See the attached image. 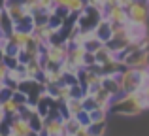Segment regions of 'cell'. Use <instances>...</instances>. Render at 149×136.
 Wrapping results in <instances>:
<instances>
[{
  "mask_svg": "<svg viewBox=\"0 0 149 136\" xmlns=\"http://www.w3.org/2000/svg\"><path fill=\"white\" fill-rule=\"evenodd\" d=\"M87 136H93V134H91V133H89V134H87Z\"/></svg>",
  "mask_w": 149,
  "mask_h": 136,
  "instance_id": "obj_32",
  "label": "cell"
},
{
  "mask_svg": "<svg viewBox=\"0 0 149 136\" xmlns=\"http://www.w3.org/2000/svg\"><path fill=\"white\" fill-rule=\"evenodd\" d=\"M104 19L113 25H127L128 23V11L121 6H113V8H106L104 10Z\"/></svg>",
  "mask_w": 149,
  "mask_h": 136,
  "instance_id": "obj_7",
  "label": "cell"
},
{
  "mask_svg": "<svg viewBox=\"0 0 149 136\" xmlns=\"http://www.w3.org/2000/svg\"><path fill=\"white\" fill-rule=\"evenodd\" d=\"M15 30H21V32H30V34H32V30H34V17H32V15H26L25 19L17 21V23H15Z\"/></svg>",
  "mask_w": 149,
  "mask_h": 136,
  "instance_id": "obj_17",
  "label": "cell"
},
{
  "mask_svg": "<svg viewBox=\"0 0 149 136\" xmlns=\"http://www.w3.org/2000/svg\"><path fill=\"white\" fill-rule=\"evenodd\" d=\"M10 119V127H11V133L10 134H15V136H30L34 133L30 129L29 121L26 119H21L19 115H13V117H8Z\"/></svg>",
  "mask_w": 149,
  "mask_h": 136,
  "instance_id": "obj_9",
  "label": "cell"
},
{
  "mask_svg": "<svg viewBox=\"0 0 149 136\" xmlns=\"http://www.w3.org/2000/svg\"><path fill=\"white\" fill-rule=\"evenodd\" d=\"M85 55H87V49L83 45H70L68 47V61L70 64H74L76 68H83V61H85Z\"/></svg>",
  "mask_w": 149,
  "mask_h": 136,
  "instance_id": "obj_10",
  "label": "cell"
},
{
  "mask_svg": "<svg viewBox=\"0 0 149 136\" xmlns=\"http://www.w3.org/2000/svg\"><path fill=\"white\" fill-rule=\"evenodd\" d=\"M0 104H2V110H4V114H6V117L19 115V104L15 102L13 98H8V100H4V102H0Z\"/></svg>",
  "mask_w": 149,
  "mask_h": 136,
  "instance_id": "obj_16",
  "label": "cell"
},
{
  "mask_svg": "<svg viewBox=\"0 0 149 136\" xmlns=\"http://www.w3.org/2000/svg\"><path fill=\"white\" fill-rule=\"evenodd\" d=\"M87 6L96 8V10H100L102 13H104V10H106V0H87Z\"/></svg>",
  "mask_w": 149,
  "mask_h": 136,
  "instance_id": "obj_24",
  "label": "cell"
},
{
  "mask_svg": "<svg viewBox=\"0 0 149 136\" xmlns=\"http://www.w3.org/2000/svg\"><path fill=\"white\" fill-rule=\"evenodd\" d=\"M0 136H2V134H0Z\"/></svg>",
  "mask_w": 149,
  "mask_h": 136,
  "instance_id": "obj_33",
  "label": "cell"
},
{
  "mask_svg": "<svg viewBox=\"0 0 149 136\" xmlns=\"http://www.w3.org/2000/svg\"><path fill=\"white\" fill-rule=\"evenodd\" d=\"M100 85L113 96V98H117V96L121 95V87H119V80H117V76H104Z\"/></svg>",
  "mask_w": 149,
  "mask_h": 136,
  "instance_id": "obj_13",
  "label": "cell"
},
{
  "mask_svg": "<svg viewBox=\"0 0 149 136\" xmlns=\"http://www.w3.org/2000/svg\"><path fill=\"white\" fill-rule=\"evenodd\" d=\"M95 36L98 38L100 42L108 44V42L113 38V25L109 21H106V19H102V21L98 23V27L95 29Z\"/></svg>",
  "mask_w": 149,
  "mask_h": 136,
  "instance_id": "obj_11",
  "label": "cell"
},
{
  "mask_svg": "<svg viewBox=\"0 0 149 136\" xmlns=\"http://www.w3.org/2000/svg\"><path fill=\"white\" fill-rule=\"evenodd\" d=\"M4 11L11 17L13 23H17V21H21V19H25L26 15H30L29 10L25 8V4H23V0H6Z\"/></svg>",
  "mask_w": 149,
  "mask_h": 136,
  "instance_id": "obj_6",
  "label": "cell"
},
{
  "mask_svg": "<svg viewBox=\"0 0 149 136\" xmlns=\"http://www.w3.org/2000/svg\"><path fill=\"white\" fill-rule=\"evenodd\" d=\"M44 130L49 136H66V121H64V117H45Z\"/></svg>",
  "mask_w": 149,
  "mask_h": 136,
  "instance_id": "obj_8",
  "label": "cell"
},
{
  "mask_svg": "<svg viewBox=\"0 0 149 136\" xmlns=\"http://www.w3.org/2000/svg\"><path fill=\"white\" fill-rule=\"evenodd\" d=\"M108 110H102V108H96V110L89 112V115H91V123H104L106 119H108Z\"/></svg>",
  "mask_w": 149,
  "mask_h": 136,
  "instance_id": "obj_20",
  "label": "cell"
},
{
  "mask_svg": "<svg viewBox=\"0 0 149 136\" xmlns=\"http://www.w3.org/2000/svg\"><path fill=\"white\" fill-rule=\"evenodd\" d=\"M143 110H146L143 93L134 91V93H125V95H119L117 98H113L109 114L125 115V117H134V115H140Z\"/></svg>",
  "mask_w": 149,
  "mask_h": 136,
  "instance_id": "obj_1",
  "label": "cell"
},
{
  "mask_svg": "<svg viewBox=\"0 0 149 136\" xmlns=\"http://www.w3.org/2000/svg\"><path fill=\"white\" fill-rule=\"evenodd\" d=\"M77 121H79L81 125L89 127V125H91V115H89V112H87V110H83L79 115H77Z\"/></svg>",
  "mask_w": 149,
  "mask_h": 136,
  "instance_id": "obj_25",
  "label": "cell"
},
{
  "mask_svg": "<svg viewBox=\"0 0 149 136\" xmlns=\"http://www.w3.org/2000/svg\"><path fill=\"white\" fill-rule=\"evenodd\" d=\"M102 19H104V13H102L100 10L87 6L79 15H77V27H79L81 30H95Z\"/></svg>",
  "mask_w": 149,
  "mask_h": 136,
  "instance_id": "obj_2",
  "label": "cell"
},
{
  "mask_svg": "<svg viewBox=\"0 0 149 136\" xmlns=\"http://www.w3.org/2000/svg\"><path fill=\"white\" fill-rule=\"evenodd\" d=\"M8 72H10L8 64L4 63V61H0V81H6V77H8Z\"/></svg>",
  "mask_w": 149,
  "mask_h": 136,
  "instance_id": "obj_26",
  "label": "cell"
},
{
  "mask_svg": "<svg viewBox=\"0 0 149 136\" xmlns=\"http://www.w3.org/2000/svg\"><path fill=\"white\" fill-rule=\"evenodd\" d=\"M127 11H128V21L130 23H134V25H147V19H149L147 0H136Z\"/></svg>",
  "mask_w": 149,
  "mask_h": 136,
  "instance_id": "obj_3",
  "label": "cell"
},
{
  "mask_svg": "<svg viewBox=\"0 0 149 136\" xmlns=\"http://www.w3.org/2000/svg\"><path fill=\"white\" fill-rule=\"evenodd\" d=\"M102 45H104V42H100L96 36H93V38H89V40L85 42V45H83V47L87 49L89 53H96V51H98V49L102 47Z\"/></svg>",
  "mask_w": 149,
  "mask_h": 136,
  "instance_id": "obj_21",
  "label": "cell"
},
{
  "mask_svg": "<svg viewBox=\"0 0 149 136\" xmlns=\"http://www.w3.org/2000/svg\"><path fill=\"white\" fill-rule=\"evenodd\" d=\"M25 74H26V77H30V80H38V77L44 74V68H42L40 59L26 63V64H25Z\"/></svg>",
  "mask_w": 149,
  "mask_h": 136,
  "instance_id": "obj_15",
  "label": "cell"
},
{
  "mask_svg": "<svg viewBox=\"0 0 149 136\" xmlns=\"http://www.w3.org/2000/svg\"><path fill=\"white\" fill-rule=\"evenodd\" d=\"M11 98H13L15 102L19 104V108H21V106H25V104H29V96H26L25 93H21V91H15L13 95H11Z\"/></svg>",
  "mask_w": 149,
  "mask_h": 136,
  "instance_id": "obj_23",
  "label": "cell"
},
{
  "mask_svg": "<svg viewBox=\"0 0 149 136\" xmlns=\"http://www.w3.org/2000/svg\"><path fill=\"white\" fill-rule=\"evenodd\" d=\"M89 133L93 136H104L106 133V121L104 123H91L89 125Z\"/></svg>",
  "mask_w": 149,
  "mask_h": 136,
  "instance_id": "obj_22",
  "label": "cell"
},
{
  "mask_svg": "<svg viewBox=\"0 0 149 136\" xmlns=\"http://www.w3.org/2000/svg\"><path fill=\"white\" fill-rule=\"evenodd\" d=\"M6 114H4V110H2V104H0V123H4V121H6Z\"/></svg>",
  "mask_w": 149,
  "mask_h": 136,
  "instance_id": "obj_30",
  "label": "cell"
},
{
  "mask_svg": "<svg viewBox=\"0 0 149 136\" xmlns=\"http://www.w3.org/2000/svg\"><path fill=\"white\" fill-rule=\"evenodd\" d=\"M44 123H45V117H42L38 112H34V114L30 115V119H29V125H30V129H32L34 133H42V130H44Z\"/></svg>",
  "mask_w": 149,
  "mask_h": 136,
  "instance_id": "obj_18",
  "label": "cell"
},
{
  "mask_svg": "<svg viewBox=\"0 0 149 136\" xmlns=\"http://www.w3.org/2000/svg\"><path fill=\"white\" fill-rule=\"evenodd\" d=\"M142 93H143V100H146V110H149V83L142 89Z\"/></svg>",
  "mask_w": 149,
  "mask_h": 136,
  "instance_id": "obj_27",
  "label": "cell"
},
{
  "mask_svg": "<svg viewBox=\"0 0 149 136\" xmlns=\"http://www.w3.org/2000/svg\"><path fill=\"white\" fill-rule=\"evenodd\" d=\"M125 68H147L149 66V49H128V55L123 61Z\"/></svg>",
  "mask_w": 149,
  "mask_h": 136,
  "instance_id": "obj_4",
  "label": "cell"
},
{
  "mask_svg": "<svg viewBox=\"0 0 149 136\" xmlns=\"http://www.w3.org/2000/svg\"><path fill=\"white\" fill-rule=\"evenodd\" d=\"M95 57H96V64H106V63H111V61H117V55L106 44L95 53Z\"/></svg>",
  "mask_w": 149,
  "mask_h": 136,
  "instance_id": "obj_14",
  "label": "cell"
},
{
  "mask_svg": "<svg viewBox=\"0 0 149 136\" xmlns=\"http://www.w3.org/2000/svg\"><path fill=\"white\" fill-rule=\"evenodd\" d=\"M113 6H119V0H106V8H113Z\"/></svg>",
  "mask_w": 149,
  "mask_h": 136,
  "instance_id": "obj_29",
  "label": "cell"
},
{
  "mask_svg": "<svg viewBox=\"0 0 149 136\" xmlns=\"http://www.w3.org/2000/svg\"><path fill=\"white\" fill-rule=\"evenodd\" d=\"M68 47L70 45L66 44H47L44 47V53L42 55L49 61V63H55V64H62L68 57Z\"/></svg>",
  "mask_w": 149,
  "mask_h": 136,
  "instance_id": "obj_5",
  "label": "cell"
},
{
  "mask_svg": "<svg viewBox=\"0 0 149 136\" xmlns=\"http://www.w3.org/2000/svg\"><path fill=\"white\" fill-rule=\"evenodd\" d=\"M32 40V34L30 32H21V30H13L10 34V44L15 49H25L29 45V42Z\"/></svg>",
  "mask_w": 149,
  "mask_h": 136,
  "instance_id": "obj_12",
  "label": "cell"
},
{
  "mask_svg": "<svg viewBox=\"0 0 149 136\" xmlns=\"http://www.w3.org/2000/svg\"><path fill=\"white\" fill-rule=\"evenodd\" d=\"M4 89H6V85H4V81H0V95L4 93Z\"/></svg>",
  "mask_w": 149,
  "mask_h": 136,
  "instance_id": "obj_31",
  "label": "cell"
},
{
  "mask_svg": "<svg viewBox=\"0 0 149 136\" xmlns=\"http://www.w3.org/2000/svg\"><path fill=\"white\" fill-rule=\"evenodd\" d=\"M134 2H136V0H119V6L125 8V10H128V8H130Z\"/></svg>",
  "mask_w": 149,
  "mask_h": 136,
  "instance_id": "obj_28",
  "label": "cell"
},
{
  "mask_svg": "<svg viewBox=\"0 0 149 136\" xmlns=\"http://www.w3.org/2000/svg\"><path fill=\"white\" fill-rule=\"evenodd\" d=\"M64 121H66V136H76L81 127L77 117H64Z\"/></svg>",
  "mask_w": 149,
  "mask_h": 136,
  "instance_id": "obj_19",
  "label": "cell"
}]
</instances>
